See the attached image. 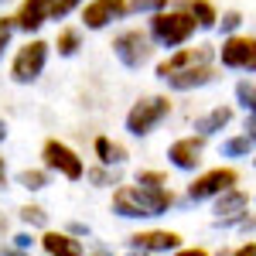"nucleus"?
Listing matches in <instances>:
<instances>
[{"mask_svg":"<svg viewBox=\"0 0 256 256\" xmlns=\"http://www.w3.org/2000/svg\"><path fill=\"white\" fill-rule=\"evenodd\" d=\"M253 147H256V144L246 137V134L222 140V154H226V158H250V154H253Z\"/></svg>","mask_w":256,"mask_h":256,"instance_id":"4be33fe9","label":"nucleus"},{"mask_svg":"<svg viewBox=\"0 0 256 256\" xmlns=\"http://www.w3.org/2000/svg\"><path fill=\"white\" fill-rule=\"evenodd\" d=\"M229 123H232V106H216V110H208L205 116L195 120V130L202 137H212V134H218V130L229 126Z\"/></svg>","mask_w":256,"mask_h":256,"instance_id":"a211bd4d","label":"nucleus"},{"mask_svg":"<svg viewBox=\"0 0 256 256\" xmlns=\"http://www.w3.org/2000/svg\"><path fill=\"white\" fill-rule=\"evenodd\" d=\"M236 99L246 113H256V82H250V79L236 82Z\"/></svg>","mask_w":256,"mask_h":256,"instance_id":"b1692460","label":"nucleus"},{"mask_svg":"<svg viewBox=\"0 0 256 256\" xmlns=\"http://www.w3.org/2000/svg\"><path fill=\"white\" fill-rule=\"evenodd\" d=\"M150 38H154V44H160V48H184L188 41L195 38L198 31V20L184 10V7H168V10H160V14H154L150 18Z\"/></svg>","mask_w":256,"mask_h":256,"instance_id":"f03ea898","label":"nucleus"},{"mask_svg":"<svg viewBox=\"0 0 256 256\" xmlns=\"http://www.w3.org/2000/svg\"><path fill=\"white\" fill-rule=\"evenodd\" d=\"M229 256H256V239H253V242H242V246H236Z\"/></svg>","mask_w":256,"mask_h":256,"instance_id":"2f4dec72","label":"nucleus"},{"mask_svg":"<svg viewBox=\"0 0 256 256\" xmlns=\"http://www.w3.org/2000/svg\"><path fill=\"white\" fill-rule=\"evenodd\" d=\"M0 4H7V0H0Z\"/></svg>","mask_w":256,"mask_h":256,"instance_id":"58836bf2","label":"nucleus"},{"mask_svg":"<svg viewBox=\"0 0 256 256\" xmlns=\"http://www.w3.org/2000/svg\"><path fill=\"white\" fill-rule=\"evenodd\" d=\"M168 116H171V99L168 96H144L130 106V113H126L123 123H126V134L130 137H147Z\"/></svg>","mask_w":256,"mask_h":256,"instance_id":"20e7f679","label":"nucleus"},{"mask_svg":"<svg viewBox=\"0 0 256 256\" xmlns=\"http://www.w3.org/2000/svg\"><path fill=\"white\" fill-rule=\"evenodd\" d=\"M0 256H24V253L14 250V246H0Z\"/></svg>","mask_w":256,"mask_h":256,"instance_id":"c9c22d12","label":"nucleus"},{"mask_svg":"<svg viewBox=\"0 0 256 256\" xmlns=\"http://www.w3.org/2000/svg\"><path fill=\"white\" fill-rule=\"evenodd\" d=\"M38 242L48 256H86L82 239H76L72 232H62V229H44Z\"/></svg>","mask_w":256,"mask_h":256,"instance_id":"4468645a","label":"nucleus"},{"mask_svg":"<svg viewBox=\"0 0 256 256\" xmlns=\"http://www.w3.org/2000/svg\"><path fill=\"white\" fill-rule=\"evenodd\" d=\"M41 164H44V171H55V174H62L65 181H82L86 171H89V168L82 164L79 154L58 137H48L41 144Z\"/></svg>","mask_w":256,"mask_h":256,"instance_id":"39448f33","label":"nucleus"},{"mask_svg":"<svg viewBox=\"0 0 256 256\" xmlns=\"http://www.w3.org/2000/svg\"><path fill=\"white\" fill-rule=\"evenodd\" d=\"M253 48H256V38H250V34H232V38H226L222 48H218L222 68H239V72H246Z\"/></svg>","mask_w":256,"mask_h":256,"instance_id":"ddd939ff","label":"nucleus"},{"mask_svg":"<svg viewBox=\"0 0 256 256\" xmlns=\"http://www.w3.org/2000/svg\"><path fill=\"white\" fill-rule=\"evenodd\" d=\"M171 256H208V250H205V246H181V250L171 253Z\"/></svg>","mask_w":256,"mask_h":256,"instance_id":"7c9ffc66","label":"nucleus"},{"mask_svg":"<svg viewBox=\"0 0 256 256\" xmlns=\"http://www.w3.org/2000/svg\"><path fill=\"white\" fill-rule=\"evenodd\" d=\"M137 184H147V188H168V174H164V171H137Z\"/></svg>","mask_w":256,"mask_h":256,"instance_id":"cd10ccee","label":"nucleus"},{"mask_svg":"<svg viewBox=\"0 0 256 256\" xmlns=\"http://www.w3.org/2000/svg\"><path fill=\"white\" fill-rule=\"evenodd\" d=\"M174 205L171 188H147V184H120L113 192V212L120 218H158Z\"/></svg>","mask_w":256,"mask_h":256,"instance_id":"f257e3e1","label":"nucleus"},{"mask_svg":"<svg viewBox=\"0 0 256 256\" xmlns=\"http://www.w3.org/2000/svg\"><path fill=\"white\" fill-rule=\"evenodd\" d=\"M14 18H0V55H4V48H7V41H10V34H14Z\"/></svg>","mask_w":256,"mask_h":256,"instance_id":"c85d7f7f","label":"nucleus"},{"mask_svg":"<svg viewBox=\"0 0 256 256\" xmlns=\"http://www.w3.org/2000/svg\"><path fill=\"white\" fill-rule=\"evenodd\" d=\"M202 154H205V137L202 134H188V137H178L168 147V164L178 168V171H198Z\"/></svg>","mask_w":256,"mask_h":256,"instance_id":"9b49d317","label":"nucleus"},{"mask_svg":"<svg viewBox=\"0 0 256 256\" xmlns=\"http://www.w3.org/2000/svg\"><path fill=\"white\" fill-rule=\"evenodd\" d=\"M86 181H89V184H96V188H106V184H120L116 174H113V168H106V164H96V168H89V171H86Z\"/></svg>","mask_w":256,"mask_h":256,"instance_id":"393cba45","label":"nucleus"},{"mask_svg":"<svg viewBox=\"0 0 256 256\" xmlns=\"http://www.w3.org/2000/svg\"><path fill=\"white\" fill-rule=\"evenodd\" d=\"M92 154H96L99 164H106V168H120V164L126 160V147H123L120 140L102 137V134H99V137L92 140Z\"/></svg>","mask_w":256,"mask_h":256,"instance_id":"f3484780","label":"nucleus"},{"mask_svg":"<svg viewBox=\"0 0 256 256\" xmlns=\"http://www.w3.org/2000/svg\"><path fill=\"white\" fill-rule=\"evenodd\" d=\"M246 208H250V195L242 188H232V192H226V195H218L212 202L216 222H239V218L246 216Z\"/></svg>","mask_w":256,"mask_h":256,"instance_id":"2eb2a0df","label":"nucleus"},{"mask_svg":"<svg viewBox=\"0 0 256 256\" xmlns=\"http://www.w3.org/2000/svg\"><path fill=\"white\" fill-rule=\"evenodd\" d=\"M18 216L24 226H34V229H48V212L41 208V205H20Z\"/></svg>","mask_w":256,"mask_h":256,"instance_id":"5701e85b","label":"nucleus"},{"mask_svg":"<svg viewBox=\"0 0 256 256\" xmlns=\"http://www.w3.org/2000/svg\"><path fill=\"white\" fill-rule=\"evenodd\" d=\"M212 44H192V48H178V52H171L164 62H158V79H171V76H178V72H188V68H202V65H212Z\"/></svg>","mask_w":256,"mask_h":256,"instance_id":"6e6552de","label":"nucleus"},{"mask_svg":"<svg viewBox=\"0 0 256 256\" xmlns=\"http://www.w3.org/2000/svg\"><path fill=\"white\" fill-rule=\"evenodd\" d=\"M52 171H44V168H24L18 171V184L20 188H28V192H41V188H48V181H52Z\"/></svg>","mask_w":256,"mask_h":256,"instance_id":"412c9836","label":"nucleus"},{"mask_svg":"<svg viewBox=\"0 0 256 256\" xmlns=\"http://www.w3.org/2000/svg\"><path fill=\"white\" fill-rule=\"evenodd\" d=\"M113 55L126 68H144L147 62L154 58V38H150V31H140V28L120 31L116 38H113Z\"/></svg>","mask_w":256,"mask_h":256,"instance_id":"423d86ee","label":"nucleus"},{"mask_svg":"<svg viewBox=\"0 0 256 256\" xmlns=\"http://www.w3.org/2000/svg\"><path fill=\"white\" fill-rule=\"evenodd\" d=\"M52 48L58 52L62 58H72V55L82 48V31H79V28H58V34H55V41H52Z\"/></svg>","mask_w":256,"mask_h":256,"instance_id":"aec40b11","label":"nucleus"},{"mask_svg":"<svg viewBox=\"0 0 256 256\" xmlns=\"http://www.w3.org/2000/svg\"><path fill=\"white\" fill-rule=\"evenodd\" d=\"M4 140H7V120L0 116V144H4Z\"/></svg>","mask_w":256,"mask_h":256,"instance_id":"e433bc0d","label":"nucleus"},{"mask_svg":"<svg viewBox=\"0 0 256 256\" xmlns=\"http://www.w3.org/2000/svg\"><path fill=\"white\" fill-rule=\"evenodd\" d=\"M130 250H140V253H178L181 250V232L174 229H140L126 239Z\"/></svg>","mask_w":256,"mask_h":256,"instance_id":"9d476101","label":"nucleus"},{"mask_svg":"<svg viewBox=\"0 0 256 256\" xmlns=\"http://www.w3.org/2000/svg\"><path fill=\"white\" fill-rule=\"evenodd\" d=\"M168 4L171 0H130V14H160V10H168Z\"/></svg>","mask_w":256,"mask_h":256,"instance_id":"a878e982","label":"nucleus"},{"mask_svg":"<svg viewBox=\"0 0 256 256\" xmlns=\"http://www.w3.org/2000/svg\"><path fill=\"white\" fill-rule=\"evenodd\" d=\"M44 20H58V0H20L14 24L18 31H38Z\"/></svg>","mask_w":256,"mask_h":256,"instance_id":"f8f14e48","label":"nucleus"},{"mask_svg":"<svg viewBox=\"0 0 256 256\" xmlns=\"http://www.w3.org/2000/svg\"><path fill=\"white\" fill-rule=\"evenodd\" d=\"M31 242H34V239H31V232H20V236H14V250H20V253H24Z\"/></svg>","mask_w":256,"mask_h":256,"instance_id":"473e14b6","label":"nucleus"},{"mask_svg":"<svg viewBox=\"0 0 256 256\" xmlns=\"http://www.w3.org/2000/svg\"><path fill=\"white\" fill-rule=\"evenodd\" d=\"M253 164H256V160H253Z\"/></svg>","mask_w":256,"mask_h":256,"instance_id":"ea45409f","label":"nucleus"},{"mask_svg":"<svg viewBox=\"0 0 256 256\" xmlns=\"http://www.w3.org/2000/svg\"><path fill=\"white\" fill-rule=\"evenodd\" d=\"M239 188V171L236 168H212V171H202V174L188 184V198L192 202H216L218 195Z\"/></svg>","mask_w":256,"mask_h":256,"instance_id":"0eeeda50","label":"nucleus"},{"mask_svg":"<svg viewBox=\"0 0 256 256\" xmlns=\"http://www.w3.org/2000/svg\"><path fill=\"white\" fill-rule=\"evenodd\" d=\"M48 55H52V44L44 38H31L28 44H20L10 58V82H18V86L38 82L44 65H48Z\"/></svg>","mask_w":256,"mask_h":256,"instance_id":"7ed1b4c3","label":"nucleus"},{"mask_svg":"<svg viewBox=\"0 0 256 256\" xmlns=\"http://www.w3.org/2000/svg\"><path fill=\"white\" fill-rule=\"evenodd\" d=\"M212 79H216V68H212V65H202V68H188V72L171 76L168 86L178 89V92H188V89H202V86H208Z\"/></svg>","mask_w":256,"mask_h":256,"instance_id":"dca6fc26","label":"nucleus"},{"mask_svg":"<svg viewBox=\"0 0 256 256\" xmlns=\"http://www.w3.org/2000/svg\"><path fill=\"white\" fill-rule=\"evenodd\" d=\"M239 24H242V14H239V10H226V14L218 18V28H222V34H226V38H232V34H236Z\"/></svg>","mask_w":256,"mask_h":256,"instance_id":"bb28decb","label":"nucleus"},{"mask_svg":"<svg viewBox=\"0 0 256 256\" xmlns=\"http://www.w3.org/2000/svg\"><path fill=\"white\" fill-rule=\"evenodd\" d=\"M92 256H116V253H110V250H92Z\"/></svg>","mask_w":256,"mask_h":256,"instance_id":"4c0bfd02","label":"nucleus"},{"mask_svg":"<svg viewBox=\"0 0 256 256\" xmlns=\"http://www.w3.org/2000/svg\"><path fill=\"white\" fill-rule=\"evenodd\" d=\"M130 14V0H86L82 7V28L86 31H102L113 20Z\"/></svg>","mask_w":256,"mask_h":256,"instance_id":"1a4fd4ad","label":"nucleus"},{"mask_svg":"<svg viewBox=\"0 0 256 256\" xmlns=\"http://www.w3.org/2000/svg\"><path fill=\"white\" fill-rule=\"evenodd\" d=\"M242 130H246V137L256 144V113H246V120H242Z\"/></svg>","mask_w":256,"mask_h":256,"instance_id":"c756f323","label":"nucleus"},{"mask_svg":"<svg viewBox=\"0 0 256 256\" xmlns=\"http://www.w3.org/2000/svg\"><path fill=\"white\" fill-rule=\"evenodd\" d=\"M181 7L198 20V28H216L218 24V10L212 0H181Z\"/></svg>","mask_w":256,"mask_h":256,"instance_id":"6ab92c4d","label":"nucleus"},{"mask_svg":"<svg viewBox=\"0 0 256 256\" xmlns=\"http://www.w3.org/2000/svg\"><path fill=\"white\" fill-rule=\"evenodd\" d=\"M68 232H72V236H89V226H82V222H72V226H68Z\"/></svg>","mask_w":256,"mask_h":256,"instance_id":"72a5a7b5","label":"nucleus"},{"mask_svg":"<svg viewBox=\"0 0 256 256\" xmlns=\"http://www.w3.org/2000/svg\"><path fill=\"white\" fill-rule=\"evenodd\" d=\"M0 188H7V164H4V154H0Z\"/></svg>","mask_w":256,"mask_h":256,"instance_id":"f704fd0d","label":"nucleus"}]
</instances>
